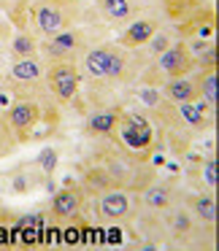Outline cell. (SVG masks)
<instances>
[{
  "label": "cell",
  "mask_w": 219,
  "mask_h": 251,
  "mask_svg": "<svg viewBox=\"0 0 219 251\" xmlns=\"http://www.w3.org/2000/svg\"><path fill=\"white\" fill-rule=\"evenodd\" d=\"M87 68H89L92 76L116 78V76H122V71H125V57H122L116 49H106V46H103V49L89 51Z\"/></svg>",
  "instance_id": "cell-1"
},
{
  "label": "cell",
  "mask_w": 219,
  "mask_h": 251,
  "mask_svg": "<svg viewBox=\"0 0 219 251\" xmlns=\"http://www.w3.org/2000/svg\"><path fill=\"white\" fill-rule=\"evenodd\" d=\"M160 68H163L170 78L184 76V73L192 68V57H190V51H187V46L184 44L168 46V49L163 51V57H160Z\"/></svg>",
  "instance_id": "cell-2"
},
{
  "label": "cell",
  "mask_w": 219,
  "mask_h": 251,
  "mask_svg": "<svg viewBox=\"0 0 219 251\" xmlns=\"http://www.w3.org/2000/svg\"><path fill=\"white\" fill-rule=\"evenodd\" d=\"M49 87L60 100H71L73 95H76V87H79L76 71H73L71 65H57L55 71L49 73Z\"/></svg>",
  "instance_id": "cell-3"
},
{
  "label": "cell",
  "mask_w": 219,
  "mask_h": 251,
  "mask_svg": "<svg viewBox=\"0 0 219 251\" xmlns=\"http://www.w3.org/2000/svg\"><path fill=\"white\" fill-rule=\"evenodd\" d=\"M157 33V22L154 19H138V22H133L130 25V30L125 33V46H141V44H146V41H152V35Z\"/></svg>",
  "instance_id": "cell-4"
},
{
  "label": "cell",
  "mask_w": 219,
  "mask_h": 251,
  "mask_svg": "<svg viewBox=\"0 0 219 251\" xmlns=\"http://www.w3.org/2000/svg\"><path fill=\"white\" fill-rule=\"evenodd\" d=\"M8 122H11L14 130H27L38 122V105L35 103H17L8 111Z\"/></svg>",
  "instance_id": "cell-5"
},
{
  "label": "cell",
  "mask_w": 219,
  "mask_h": 251,
  "mask_svg": "<svg viewBox=\"0 0 219 251\" xmlns=\"http://www.w3.org/2000/svg\"><path fill=\"white\" fill-rule=\"evenodd\" d=\"M127 211H130V200L122 192L103 195V200H100V213L109 219H122V216H127Z\"/></svg>",
  "instance_id": "cell-6"
},
{
  "label": "cell",
  "mask_w": 219,
  "mask_h": 251,
  "mask_svg": "<svg viewBox=\"0 0 219 251\" xmlns=\"http://www.w3.org/2000/svg\"><path fill=\"white\" fill-rule=\"evenodd\" d=\"M38 27L49 35H57V33L65 30V17H62V11L55 6H41L38 8Z\"/></svg>",
  "instance_id": "cell-7"
},
{
  "label": "cell",
  "mask_w": 219,
  "mask_h": 251,
  "mask_svg": "<svg viewBox=\"0 0 219 251\" xmlns=\"http://www.w3.org/2000/svg\"><path fill=\"white\" fill-rule=\"evenodd\" d=\"M165 95H168L170 100H176V103H190L197 95V87L192 81H187V78L176 76V78H170V84L165 87Z\"/></svg>",
  "instance_id": "cell-8"
},
{
  "label": "cell",
  "mask_w": 219,
  "mask_h": 251,
  "mask_svg": "<svg viewBox=\"0 0 219 251\" xmlns=\"http://www.w3.org/2000/svg\"><path fill=\"white\" fill-rule=\"evenodd\" d=\"M149 138H152V130H149V125L143 119H138V116H130V122H127V130H125V141L130 143V146H146Z\"/></svg>",
  "instance_id": "cell-9"
},
{
  "label": "cell",
  "mask_w": 219,
  "mask_h": 251,
  "mask_svg": "<svg viewBox=\"0 0 219 251\" xmlns=\"http://www.w3.org/2000/svg\"><path fill=\"white\" fill-rule=\"evenodd\" d=\"M76 208H79V195L73 189L60 192V195L55 197V202H52V213H55V216H71Z\"/></svg>",
  "instance_id": "cell-10"
},
{
  "label": "cell",
  "mask_w": 219,
  "mask_h": 251,
  "mask_svg": "<svg viewBox=\"0 0 219 251\" xmlns=\"http://www.w3.org/2000/svg\"><path fill=\"white\" fill-rule=\"evenodd\" d=\"M197 89H200L203 98H206L211 105L219 103V76H217V71H214V68L203 73V78H200V84H197Z\"/></svg>",
  "instance_id": "cell-11"
},
{
  "label": "cell",
  "mask_w": 219,
  "mask_h": 251,
  "mask_svg": "<svg viewBox=\"0 0 219 251\" xmlns=\"http://www.w3.org/2000/svg\"><path fill=\"white\" fill-rule=\"evenodd\" d=\"M116 119L119 116L114 114V111H103V114H95L92 119L87 122V130L95 132V135H103V132H111L116 127Z\"/></svg>",
  "instance_id": "cell-12"
},
{
  "label": "cell",
  "mask_w": 219,
  "mask_h": 251,
  "mask_svg": "<svg viewBox=\"0 0 219 251\" xmlns=\"http://www.w3.org/2000/svg\"><path fill=\"white\" fill-rule=\"evenodd\" d=\"M14 78H22V81H35V78L41 76V65L35 60H30V57H22V60L14 65Z\"/></svg>",
  "instance_id": "cell-13"
},
{
  "label": "cell",
  "mask_w": 219,
  "mask_h": 251,
  "mask_svg": "<svg viewBox=\"0 0 219 251\" xmlns=\"http://www.w3.org/2000/svg\"><path fill=\"white\" fill-rule=\"evenodd\" d=\"M217 200L211 195H200L195 200V216H200L203 222H217Z\"/></svg>",
  "instance_id": "cell-14"
},
{
  "label": "cell",
  "mask_w": 219,
  "mask_h": 251,
  "mask_svg": "<svg viewBox=\"0 0 219 251\" xmlns=\"http://www.w3.org/2000/svg\"><path fill=\"white\" fill-rule=\"evenodd\" d=\"M100 8H103L111 19H127L133 11L130 0H100Z\"/></svg>",
  "instance_id": "cell-15"
},
{
  "label": "cell",
  "mask_w": 219,
  "mask_h": 251,
  "mask_svg": "<svg viewBox=\"0 0 219 251\" xmlns=\"http://www.w3.org/2000/svg\"><path fill=\"white\" fill-rule=\"evenodd\" d=\"M76 44H79V35L68 30V33H57L55 35L52 49H55V51H71V49H76Z\"/></svg>",
  "instance_id": "cell-16"
},
{
  "label": "cell",
  "mask_w": 219,
  "mask_h": 251,
  "mask_svg": "<svg viewBox=\"0 0 219 251\" xmlns=\"http://www.w3.org/2000/svg\"><path fill=\"white\" fill-rule=\"evenodd\" d=\"M14 51H17L19 57H27L30 51H33V41H30L27 35H19V38L14 41Z\"/></svg>",
  "instance_id": "cell-17"
},
{
  "label": "cell",
  "mask_w": 219,
  "mask_h": 251,
  "mask_svg": "<svg viewBox=\"0 0 219 251\" xmlns=\"http://www.w3.org/2000/svg\"><path fill=\"white\" fill-rule=\"evenodd\" d=\"M219 165H217V159H208V162H206V181H208V184H217V178H219Z\"/></svg>",
  "instance_id": "cell-18"
},
{
  "label": "cell",
  "mask_w": 219,
  "mask_h": 251,
  "mask_svg": "<svg viewBox=\"0 0 219 251\" xmlns=\"http://www.w3.org/2000/svg\"><path fill=\"white\" fill-rule=\"evenodd\" d=\"M146 200L152 202V205H165V200H168V197H165V189H152L146 195Z\"/></svg>",
  "instance_id": "cell-19"
},
{
  "label": "cell",
  "mask_w": 219,
  "mask_h": 251,
  "mask_svg": "<svg viewBox=\"0 0 219 251\" xmlns=\"http://www.w3.org/2000/svg\"><path fill=\"white\" fill-rule=\"evenodd\" d=\"M214 62H217V49H208V54L203 57V65H206L208 71H211V68H214Z\"/></svg>",
  "instance_id": "cell-20"
},
{
  "label": "cell",
  "mask_w": 219,
  "mask_h": 251,
  "mask_svg": "<svg viewBox=\"0 0 219 251\" xmlns=\"http://www.w3.org/2000/svg\"><path fill=\"white\" fill-rule=\"evenodd\" d=\"M76 235H79V232H76L73 227H71V229H65V240H68V243H76V240H79Z\"/></svg>",
  "instance_id": "cell-21"
},
{
  "label": "cell",
  "mask_w": 219,
  "mask_h": 251,
  "mask_svg": "<svg viewBox=\"0 0 219 251\" xmlns=\"http://www.w3.org/2000/svg\"><path fill=\"white\" fill-rule=\"evenodd\" d=\"M176 227H179V229L187 227V213H179V219H176Z\"/></svg>",
  "instance_id": "cell-22"
},
{
  "label": "cell",
  "mask_w": 219,
  "mask_h": 251,
  "mask_svg": "<svg viewBox=\"0 0 219 251\" xmlns=\"http://www.w3.org/2000/svg\"><path fill=\"white\" fill-rule=\"evenodd\" d=\"M165 44H168V38H163V35H160V38H157V44H154V49H168Z\"/></svg>",
  "instance_id": "cell-23"
}]
</instances>
